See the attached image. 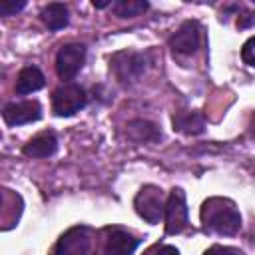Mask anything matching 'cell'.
Instances as JSON below:
<instances>
[{"mask_svg": "<svg viewBox=\"0 0 255 255\" xmlns=\"http://www.w3.org/2000/svg\"><path fill=\"white\" fill-rule=\"evenodd\" d=\"M201 223L207 231L219 235H235L241 229V213L237 205L227 197H209L199 211Z\"/></svg>", "mask_w": 255, "mask_h": 255, "instance_id": "6da1fadb", "label": "cell"}, {"mask_svg": "<svg viewBox=\"0 0 255 255\" xmlns=\"http://www.w3.org/2000/svg\"><path fill=\"white\" fill-rule=\"evenodd\" d=\"M147 54L143 52H133V50H122L116 52L110 60V68L114 72V76L118 78V82L122 84H131L137 82L145 70H147Z\"/></svg>", "mask_w": 255, "mask_h": 255, "instance_id": "7a4b0ae2", "label": "cell"}, {"mask_svg": "<svg viewBox=\"0 0 255 255\" xmlns=\"http://www.w3.org/2000/svg\"><path fill=\"white\" fill-rule=\"evenodd\" d=\"M88 104L86 90L78 84H64L52 94V112L58 118H70Z\"/></svg>", "mask_w": 255, "mask_h": 255, "instance_id": "3957f363", "label": "cell"}, {"mask_svg": "<svg viewBox=\"0 0 255 255\" xmlns=\"http://www.w3.org/2000/svg\"><path fill=\"white\" fill-rule=\"evenodd\" d=\"M163 221L169 235H177L187 227V203L185 193L179 187H173L163 203Z\"/></svg>", "mask_w": 255, "mask_h": 255, "instance_id": "277c9868", "label": "cell"}, {"mask_svg": "<svg viewBox=\"0 0 255 255\" xmlns=\"http://www.w3.org/2000/svg\"><path fill=\"white\" fill-rule=\"evenodd\" d=\"M163 193L157 185H143L133 199L137 215L151 225L159 223V219L163 217Z\"/></svg>", "mask_w": 255, "mask_h": 255, "instance_id": "5b68a950", "label": "cell"}, {"mask_svg": "<svg viewBox=\"0 0 255 255\" xmlns=\"http://www.w3.org/2000/svg\"><path fill=\"white\" fill-rule=\"evenodd\" d=\"M92 251V231L86 225H76L68 229L54 245L52 255H90Z\"/></svg>", "mask_w": 255, "mask_h": 255, "instance_id": "8992f818", "label": "cell"}, {"mask_svg": "<svg viewBox=\"0 0 255 255\" xmlns=\"http://www.w3.org/2000/svg\"><path fill=\"white\" fill-rule=\"evenodd\" d=\"M86 62V46L84 44H66L56 54V72L60 80L70 82L82 70Z\"/></svg>", "mask_w": 255, "mask_h": 255, "instance_id": "52a82bcc", "label": "cell"}, {"mask_svg": "<svg viewBox=\"0 0 255 255\" xmlns=\"http://www.w3.org/2000/svg\"><path fill=\"white\" fill-rule=\"evenodd\" d=\"M201 44V28L195 20H187L183 22L175 32L173 36L169 38V46L175 54H181V56H191L197 52Z\"/></svg>", "mask_w": 255, "mask_h": 255, "instance_id": "ba28073f", "label": "cell"}, {"mask_svg": "<svg viewBox=\"0 0 255 255\" xmlns=\"http://www.w3.org/2000/svg\"><path fill=\"white\" fill-rule=\"evenodd\" d=\"M2 118L8 126H24L38 122L42 118V106L36 100H22V102H10L2 110Z\"/></svg>", "mask_w": 255, "mask_h": 255, "instance_id": "9c48e42d", "label": "cell"}, {"mask_svg": "<svg viewBox=\"0 0 255 255\" xmlns=\"http://www.w3.org/2000/svg\"><path fill=\"white\" fill-rule=\"evenodd\" d=\"M139 245V239L133 237L129 231L112 227L106 235V255H133L135 247Z\"/></svg>", "mask_w": 255, "mask_h": 255, "instance_id": "30bf717a", "label": "cell"}, {"mask_svg": "<svg viewBox=\"0 0 255 255\" xmlns=\"http://www.w3.org/2000/svg\"><path fill=\"white\" fill-rule=\"evenodd\" d=\"M173 129L185 133V135H199L205 129V118L199 112H189V110H181L175 112L171 118Z\"/></svg>", "mask_w": 255, "mask_h": 255, "instance_id": "8fae6325", "label": "cell"}, {"mask_svg": "<svg viewBox=\"0 0 255 255\" xmlns=\"http://www.w3.org/2000/svg\"><path fill=\"white\" fill-rule=\"evenodd\" d=\"M58 147V139L52 131H42L34 135L26 145H24V155L28 157H50Z\"/></svg>", "mask_w": 255, "mask_h": 255, "instance_id": "7c38bea8", "label": "cell"}, {"mask_svg": "<svg viewBox=\"0 0 255 255\" xmlns=\"http://www.w3.org/2000/svg\"><path fill=\"white\" fill-rule=\"evenodd\" d=\"M46 84V78L44 74L40 72V68L36 66H26L20 70L18 78H16V94H32V92H38L42 90Z\"/></svg>", "mask_w": 255, "mask_h": 255, "instance_id": "4fadbf2b", "label": "cell"}, {"mask_svg": "<svg viewBox=\"0 0 255 255\" xmlns=\"http://www.w3.org/2000/svg\"><path fill=\"white\" fill-rule=\"evenodd\" d=\"M40 20L50 28V30H62L64 26H68L70 14H68V6L62 2H50L42 8L40 12Z\"/></svg>", "mask_w": 255, "mask_h": 255, "instance_id": "5bb4252c", "label": "cell"}, {"mask_svg": "<svg viewBox=\"0 0 255 255\" xmlns=\"http://www.w3.org/2000/svg\"><path fill=\"white\" fill-rule=\"evenodd\" d=\"M126 128H128V129H126L128 135H129L133 141H137V143L161 139V131H159V128H157L153 122H147V120H133V122H129Z\"/></svg>", "mask_w": 255, "mask_h": 255, "instance_id": "9a60e30c", "label": "cell"}, {"mask_svg": "<svg viewBox=\"0 0 255 255\" xmlns=\"http://www.w3.org/2000/svg\"><path fill=\"white\" fill-rule=\"evenodd\" d=\"M147 6L149 4L145 0H118V2H112V12L118 18H135L141 12H145Z\"/></svg>", "mask_w": 255, "mask_h": 255, "instance_id": "2e32d148", "label": "cell"}, {"mask_svg": "<svg viewBox=\"0 0 255 255\" xmlns=\"http://www.w3.org/2000/svg\"><path fill=\"white\" fill-rule=\"evenodd\" d=\"M26 8V0H0V16H14Z\"/></svg>", "mask_w": 255, "mask_h": 255, "instance_id": "e0dca14e", "label": "cell"}, {"mask_svg": "<svg viewBox=\"0 0 255 255\" xmlns=\"http://www.w3.org/2000/svg\"><path fill=\"white\" fill-rule=\"evenodd\" d=\"M203 255H243V251L235 249V247H225V245H213L209 247Z\"/></svg>", "mask_w": 255, "mask_h": 255, "instance_id": "ac0fdd59", "label": "cell"}, {"mask_svg": "<svg viewBox=\"0 0 255 255\" xmlns=\"http://www.w3.org/2000/svg\"><path fill=\"white\" fill-rule=\"evenodd\" d=\"M253 44H255V38L251 36L245 44H243V50H241V58L247 66H253L255 64V58H253Z\"/></svg>", "mask_w": 255, "mask_h": 255, "instance_id": "d6986e66", "label": "cell"}, {"mask_svg": "<svg viewBox=\"0 0 255 255\" xmlns=\"http://www.w3.org/2000/svg\"><path fill=\"white\" fill-rule=\"evenodd\" d=\"M155 255H179V251H177L173 245H161Z\"/></svg>", "mask_w": 255, "mask_h": 255, "instance_id": "ffe728a7", "label": "cell"}, {"mask_svg": "<svg viewBox=\"0 0 255 255\" xmlns=\"http://www.w3.org/2000/svg\"><path fill=\"white\" fill-rule=\"evenodd\" d=\"M251 24H253V16H251V14L239 16V20H237V26H239V28H249Z\"/></svg>", "mask_w": 255, "mask_h": 255, "instance_id": "44dd1931", "label": "cell"}, {"mask_svg": "<svg viewBox=\"0 0 255 255\" xmlns=\"http://www.w3.org/2000/svg\"><path fill=\"white\" fill-rule=\"evenodd\" d=\"M92 4H94V8H106V6H112V2H96V0H94Z\"/></svg>", "mask_w": 255, "mask_h": 255, "instance_id": "7402d4cb", "label": "cell"}, {"mask_svg": "<svg viewBox=\"0 0 255 255\" xmlns=\"http://www.w3.org/2000/svg\"><path fill=\"white\" fill-rule=\"evenodd\" d=\"M0 205H2V191H0Z\"/></svg>", "mask_w": 255, "mask_h": 255, "instance_id": "603a6c76", "label": "cell"}]
</instances>
